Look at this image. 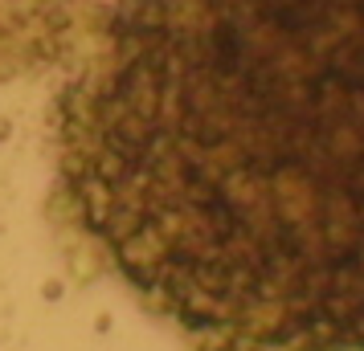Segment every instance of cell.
<instances>
[{
	"mask_svg": "<svg viewBox=\"0 0 364 351\" xmlns=\"http://www.w3.org/2000/svg\"><path fill=\"white\" fill-rule=\"evenodd\" d=\"M160 90L119 274L197 351H364V0H127Z\"/></svg>",
	"mask_w": 364,
	"mask_h": 351,
	"instance_id": "obj_1",
	"label": "cell"
},
{
	"mask_svg": "<svg viewBox=\"0 0 364 351\" xmlns=\"http://www.w3.org/2000/svg\"><path fill=\"white\" fill-rule=\"evenodd\" d=\"M41 299L46 302H62L66 299V278H46V282H41Z\"/></svg>",
	"mask_w": 364,
	"mask_h": 351,
	"instance_id": "obj_2",
	"label": "cell"
},
{
	"mask_svg": "<svg viewBox=\"0 0 364 351\" xmlns=\"http://www.w3.org/2000/svg\"><path fill=\"white\" fill-rule=\"evenodd\" d=\"M9 139H13V118L0 115V143H9Z\"/></svg>",
	"mask_w": 364,
	"mask_h": 351,
	"instance_id": "obj_3",
	"label": "cell"
},
{
	"mask_svg": "<svg viewBox=\"0 0 364 351\" xmlns=\"http://www.w3.org/2000/svg\"><path fill=\"white\" fill-rule=\"evenodd\" d=\"M95 331H99V335L111 331V315H99V318H95Z\"/></svg>",
	"mask_w": 364,
	"mask_h": 351,
	"instance_id": "obj_4",
	"label": "cell"
},
{
	"mask_svg": "<svg viewBox=\"0 0 364 351\" xmlns=\"http://www.w3.org/2000/svg\"><path fill=\"white\" fill-rule=\"evenodd\" d=\"M13 74H17V66H0V82H9Z\"/></svg>",
	"mask_w": 364,
	"mask_h": 351,
	"instance_id": "obj_5",
	"label": "cell"
}]
</instances>
